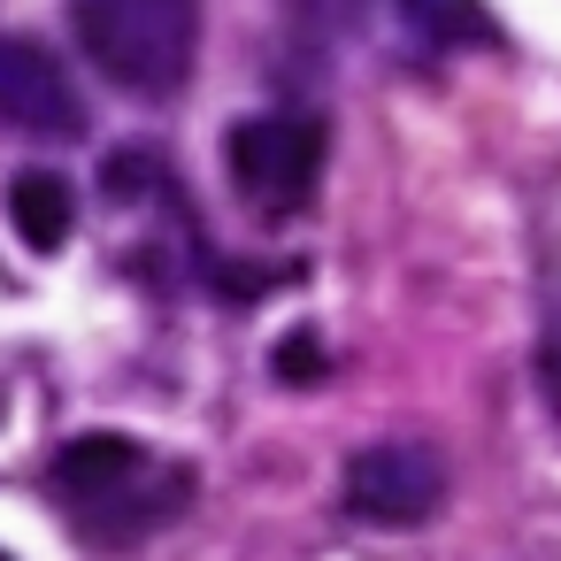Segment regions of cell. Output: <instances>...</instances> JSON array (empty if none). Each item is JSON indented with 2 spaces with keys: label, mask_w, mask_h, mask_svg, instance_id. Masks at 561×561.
Masks as SVG:
<instances>
[{
  "label": "cell",
  "mask_w": 561,
  "mask_h": 561,
  "mask_svg": "<svg viewBox=\"0 0 561 561\" xmlns=\"http://www.w3.org/2000/svg\"><path fill=\"white\" fill-rule=\"evenodd\" d=\"M538 392L553 400V415H561V323L538 339Z\"/></svg>",
  "instance_id": "cell-9"
},
{
  "label": "cell",
  "mask_w": 561,
  "mask_h": 561,
  "mask_svg": "<svg viewBox=\"0 0 561 561\" xmlns=\"http://www.w3.org/2000/svg\"><path fill=\"white\" fill-rule=\"evenodd\" d=\"M0 561H9V553H0Z\"/></svg>",
  "instance_id": "cell-10"
},
{
  "label": "cell",
  "mask_w": 561,
  "mask_h": 561,
  "mask_svg": "<svg viewBox=\"0 0 561 561\" xmlns=\"http://www.w3.org/2000/svg\"><path fill=\"white\" fill-rule=\"evenodd\" d=\"M70 32L116 93L170 101L201 55V0H70Z\"/></svg>",
  "instance_id": "cell-2"
},
{
  "label": "cell",
  "mask_w": 561,
  "mask_h": 561,
  "mask_svg": "<svg viewBox=\"0 0 561 561\" xmlns=\"http://www.w3.org/2000/svg\"><path fill=\"white\" fill-rule=\"evenodd\" d=\"M9 224H16V239H24L32 254H55V247L70 239V224H78V193H70V178H55V170H24V178L9 185Z\"/></svg>",
  "instance_id": "cell-6"
},
{
  "label": "cell",
  "mask_w": 561,
  "mask_h": 561,
  "mask_svg": "<svg viewBox=\"0 0 561 561\" xmlns=\"http://www.w3.org/2000/svg\"><path fill=\"white\" fill-rule=\"evenodd\" d=\"M47 484H55L62 515L101 546H131V538H147L154 523H170L185 507V469H162L139 438H116V431L70 438L55 454Z\"/></svg>",
  "instance_id": "cell-1"
},
{
  "label": "cell",
  "mask_w": 561,
  "mask_h": 561,
  "mask_svg": "<svg viewBox=\"0 0 561 561\" xmlns=\"http://www.w3.org/2000/svg\"><path fill=\"white\" fill-rule=\"evenodd\" d=\"M438 500H446V461L431 446L392 438V446H362L346 461V507L369 523H423V515H438Z\"/></svg>",
  "instance_id": "cell-5"
},
{
  "label": "cell",
  "mask_w": 561,
  "mask_h": 561,
  "mask_svg": "<svg viewBox=\"0 0 561 561\" xmlns=\"http://www.w3.org/2000/svg\"><path fill=\"white\" fill-rule=\"evenodd\" d=\"M323 154H331L323 116H293V108H270V116H247L224 131V170H231L239 201L270 224H285L316 201Z\"/></svg>",
  "instance_id": "cell-3"
},
{
  "label": "cell",
  "mask_w": 561,
  "mask_h": 561,
  "mask_svg": "<svg viewBox=\"0 0 561 561\" xmlns=\"http://www.w3.org/2000/svg\"><path fill=\"white\" fill-rule=\"evenodd\" d=\"M0 124L32 139H85V93L32 32H0Z\"/></svg>",
  "instance_id": "cell-4"
},
{
  "label": "cell",
  "mask_w": 561,
  "mask_h": 561,
  "mask_svg": "<svg viewBox=\"0 0 561 561\" xmlns=\"http://www.w3.org/2000/svg\"><path fill=\"white\" fill-rule=\"evenodd\" d=\"M277 377H285V385H293V377H300V385H308V377H323L316 339H285V346H277Z\"/></svg>",
  "instance_id": "cell-8"
},
{
  "label": "cell",
  "mask_w": 561,
  "mask_h": 561,
  "mask_svg": "<svg viewBox=\"0 0 561 561\" xmlns=\"http://www.w3.org/2000/svg\"><path fill=\"white\" fill-rule=\"evenodd\" d=\"M400 9H408L431 39H484V16L469 9V0H400Z\"/></svg>",
  "instance_id": "cell-7"
}]
</instances>
